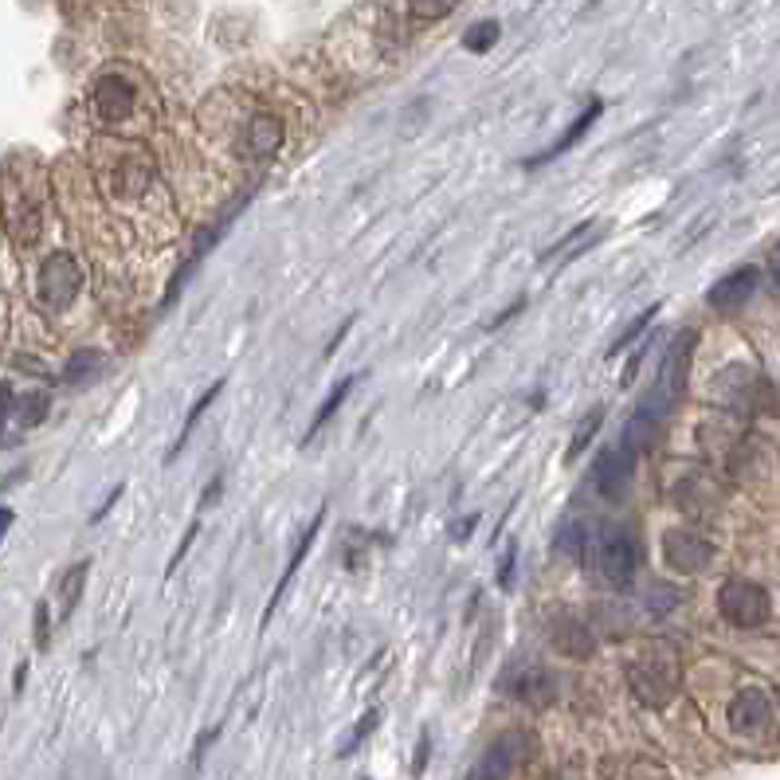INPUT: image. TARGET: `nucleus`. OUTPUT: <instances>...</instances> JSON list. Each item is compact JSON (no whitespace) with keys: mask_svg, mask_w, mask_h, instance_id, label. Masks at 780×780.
<instances>
[{"mask_svg":"<svg viewBox=\"0 0 780 780\" xmlns=\"http://www.w3.org/2000/svg\"><path fill=\"white\" fill-rule=\"evenodd\" d=\"M691 353H694V330H683L671 345H667V357H663V365H659V377H655V385L647 389L644 404L635 409L639 416H647L651 424H659V428H663V419L674 412V404L683 400L686 373H691Z\"/></svg>","mask_w":780,"mask_h":780,"instance_id":"1","label":"nucleus"},{"mask_svg":"<svg viewBox=\"0 0 780 780\" xmlns=\"http://www.w3.org/2000/svg\"><path fill=\"white\" fill-rule=\"evenodd\" d=\"M718 612H722L726 624L753 632V627L769 624L772 616V600L761 585H753L745 576H730L722 588H718Z\"/></svg>","mask_w":780,"mask_h":780,"instance_id":"2","label":"nucleus"},{"mask_svg":"<svg viewBox=\"0 0 780 780\" xmlns=\"http://www.w3.org/2000/svg\"><path fill=\"white\" fill-rule=\"evenodd\" d=\"M639 561H644V546L639 537L627 526H608L600 534V546H596V569L605 573L608 585L627 588L639 573Z\"/></svg>","mask_w":780,"mask_h":780,"instance_id":"3","label":"nucleus"},{"mask_svg":"<svg viewBox=\"0 0 780 780\" xmlns=\"http://www.w3.org/2000/svg\"><path fill=\"white\" fill-rule=\"evenodd\" d=\"M674 686H679V663L671 659V651H647L635 659L632 667V691L639 703L647 706H667L674 698Z\"/></svg>","mask_w":780,"mask_h":780,"instance_id":"4","label":"nucleus"},{"mask_svg":"<svg viewBox=\"0 0 780 780\" xmlns=\"http://www.w3.org/2000/svg\"><path fill=\"white\" fill-rule=\"evenodd\" d=\"M78 287H83V271L78 264L71 259L68 252H51L44 264H39V303L51 306V310H68L75 303Z\"/></svg>","mask_w":780,"mask_h":780,"instance_id":"5","label":"nucleus"},{"mask_svg":"<svg viewBox=\"0 0 780 780\" xmlns=\"http://www.w3.org/2000/svg\"><path fill=\"white\" fill-rule=\"evenodd\" d=\"M777 722V698L765 686H742L730 703V730L742 738H761Z\"/></svg>","mask_w":780,"mask_h":780,"instance_id":"6","label":"nucleus"},{"mask_svg":"<svg viewBox=\"0 0 780 780\" xmlns=\"http://www.w3.org/2000/svg\"><path fill=\"white\" fill-rule=\"evenodd\" d=\"M663 561L674 573H703L714 561V546L698 529H671L663 537Z\"/></svg>","mask_w":780,"mask_h":780,"instance_id":"7","label":"nucleus"},{"mask_svg":"<svg viewBox=\"0 0 780 780\" xmlns=\"http://www.w3.org/2000/svg\"><path fill=\"white\" fill-rule=\"evenodd\" d=\"M635 463H639V455H635L632 448H624V443L616 439L612 448H605V451H600V459H596L593 487L600 490L605 498L624 495V487L632 483V475H635Z\"/></svg>","mask_w":780,"mask_h":780,"instance_id":"8","label":"nucleus"},{"mask_svg":"<svg viewBox=\"0 0 780 780\" xmlns=\"http://www.w3.org/2000/svg\"><path fill=\"white\" fill-rule=\"evenodd\" d=\"M757 283H761V271H757V267H742V271L718 279V283L710 287V294H706V303H710V310H722V314L742 310L753 298V291H757Z\"/></svg>","mask_w":780,"mask_h":780,"instance_id":"9","label":"nucleus"},{"mask_svg":"<svg viewBox=\"0 0 780 780\" xmlns=\"http://www.w3.org/2000/svg\"><path fill=\"white\" fill-rule=\"evenodd\" d=\"M522 745H529V738H522V733H510V738L495 742L483 753V761L467 772V780H507L522 761Z\"/></svg>","mask_w":780,"mask_h":780,"instance_id":"10","label":"nucleus"},{"mask_svg":"<svg viewBox=\"0 0 780 780\" xmlns=\"http://www.w3.org/2000/svg\"><path fill=\"white\" fill-rule=\"evenodd\" d=\"M600 114H605V102H588V110H585V114L576 118L573 126H569L565 134L557 137V142L546 149V154L529 157V161H526V169H537V166H546V161H557V157H561V154H569V149H573L576 142H581V137L588 134V130H593V122H596V118H600Z\"/></svg>","mask_w":780,"mask_h":780,"instance_id":"11","label":"nucleus"},{"mask_svg":"<svg viewBox=\"0 0 780 780\" xmlns=\"http://www.w3.org/2000/svg\"><path fill=\"white\" fill-rule=\"evenodd\" d=\"M322 522H326V510H318V514L310 517V526L303 529V537H298V546H294V553H291V561H287V573L279 576V585H275V593H271V600H267V616L264 620H271V612L279 608V600H283V593H287V585H291V576L298 573V565H303V557H306V549H310V541H314V534L322 529Z\"/></svg>","mask_w":780,"mask_h":780,"instance_id":"12","label":"nucleus"},{"mask_svg":"<svg viewBox=\"0 0 780 780\" xmlns=\"http://www.w3.org/2000/svg\"><path fill=\"white\" fill-rule=\"evenodd\" d=\"M95 102H98V114L107 118V122H118V118L134 107V90H130L122 78H102L95 90Z\"/></svg>","mask_w":780,"mask_h":780,"instance_id":"13","label":"nucleus"},{"mask_svg":"<svg viewBox=\"0 0 780 780\" xmlns=\"http://www.w3.org/2000/svg\"><path fill=\"white\" fill-rule=\"evenodd\" d=\"M279 146H283V122L271 114L255 118L252 130H247V149H252V157H271Z\"/></svg>","mask_w":780,"mask_h":780,"instance_id":"14","label":"nucleus"},{"mask_svg":"<svg viewBox=\"0 0 780 780\" xmlns=\"http://www.w3.org/2000/svg\"><path fill=\"white\" fill-rule=\"evenodd\" d=\"M365 381V373H353V377H345L342 385H333V392L330 397H326V404L322 409H318V416L310 419V428H306V443H310V439H318V431H322V424H330L333 416H338V409H342L345 404V397H350L353 389H357V385Z\"/></svg>","mask_w":780,"mask_h":780,"instance_id":"15","label":"nucleus"},{"mask_svg":"<svg viewBox=\"0 0 780 780\" xmlns=\"http://www.w3.org/2000/svg\"><path fill=\"white\" fill-rule=\"evenodd\" d=\"M87 573H90V561H75V565L63 573V581H59V620H68V616L75 612L83 585H87Z\"/></svg>","mask_w":780,"mask_h":780,"instance_id":"16","label":"nucleus"},{"mask_svg":"<svg viewBox=\"0 0 780 780\" xmlns=\"http://www.w3.org/2000/svg\"><path fill=\"white\" fill-rule=\"evenodd\" d=\"M553 553L561 557V561H585V553H588V529L581 526V522H565V526L557 529Z\"/></svg>","mask_w":780,"mask_h":780,"instance_id":"17","label":"nucleus"},{"mask_svg":"<svg viewBox=\"0 0 780 780\" xmlns=\"http://www.w3.org/2000/svg\"><path fill=\"white\" fill-rule=\"evenodd\" d=\"M220 389H224V381H216V385H208V392L200 400H196L193 404V412H188L185 416V428H181V436H176V443H173V451H169V455H181V448H185L188 439H193V428H196V419L205 416L208 412V404H212L216 397H220Z\"/></svg>","mask_w":780,"mask_h":780,"instance_id":"18","label":"nucleus"},{"mask_svg":"<svg viewBox=\"0 0 780 780\" xmlns=\"http://www.w3.org/2000/svg\"><path fill=\"white\" fill-rule=\"evenodd\" d=\"M95 369H102V353L95 350H78L75 357L68 362V373H63V381L68 385H83L95 377Z\"/></svg>","mask_w":780,"mask_h":780,"instance_id":"19","label":"nucleus"},{"mask_svg":"<svg viewBox=\"0 0 780 780\" xmlns=\"http://www.w3.org/2000/svg\"><path fill=\"white\" fill-rule=\"evenodd\" d=\"M605 404H596L593 412H588L585 419H581V428H576V439L573 443H569V463H573L576 455H581V451L588 448V443H593V436H596V428H600V424H605Z\"/></svg>","mask_w":780,"mask_h":780,"instance_id":"20","label":"nucleus"},{"mask_svg":"<svg viewBox=\"0 0 780 780\" xmlns=\"http://www.w3.org/2000/svg\"><path fill=\"white\" fill-rule=\"evenodd\" d=\"M498 36H502V28H498L495 20H483V24H475V28H471L467 36H463V48H467V51H478V56H483V51L495 48Z\"/></svg>","mask_w":780,"mask_h":780,"instance_id":"21","label":"nucleus"},{"mask_svg":"<svg viewBox=\"0 0 780 780\" xmlns=\"http://www.w3.org/2000/svg\"><path fill=\"white\" fill-rule=\"evenodd\" d=\"M48 416V392H32V397H24L16 404V419L20 428H36L39 419Z\"/></svg>","mask_w":780,"mask_h":780,"instance_id":"22","label":"nucleus"},{"mask_svg":"<svg viewBox=\"0 0 780 780\" xmlns=\"http://www.w3.org/2000/svg\"><path fill=\"white\" fill-rule=\"evenodd\" d=\"M655 314H659V306H647V310H644V314H639V318H635V322H632V326H627V330H624V333H620V342H616V345H612V353L627 350V345H632V342H635V338H644V330H647V326H651V322H655Z\"/></svg>","mask_w":780,"mask_h":780,"instance_id":"23","label":"nucleus"},{"mask_svg":"<svg viewBox=\"0 0 780 780\" xmlns=\"http://www.w3.org/2000/svg\"><path fill=\"white\" fill-rule=\"evenodd\" d=\"M377 718H381V714H377V710H369V714H365V718H362V726H357V730H353L350 738H345V742H342V757H345V753H353V749H357V745L365 742V738H369V733H373V726H377Z\"/></svg>","mask_w":780,"mask_h":780,"instance_id":"24","label":"nucleus"},{"mask_svg":"<svg viewBox=\"0 0 780 780\" xmlns=\"http://www.w3.org/2000/svg\"><path fill=\"white\" fill-rule=\"evenodd\" d=\"M412 20H443L455 12V4H412Z\"/></svg>","mask_w":780,"mask_h":780,"instance_id":"25","label":"nucleus"},{"mask_svg":"<svg viewBox=\"0 0 780 780\" xmlns=\"http://www.w3.org/2000/svg\"><path fill=\"white\" fill-rule=\"evenodd\" d=\"M36 647H39V651L48 647V605L36 608Z\"/></svg>","mask_w":780,"mask_h":780,"instance_id":"26","label":"nucleus"},{"mask_svg":"<svg viewBox=\"0 0 780 780\" xmlns=\"http://www.w3.org/2000/svg\"><path fill=\"white\" fill-rule=\"evenodd\" d=\"M510 581H514V546H510V553L502 557V565H498V585L507 588Z\"/></svg>","mask_w":780,"mask_h":780,"instance_id":"27","label":"nucleus"},{"mask_svg":"<svg viewBox=\"0 0 780 780\" xmlns=\"http://www.w3.org/2000/svg\"><path fill=\"white\" fill-rule=\"evenodd\" d=\"M12 412V389L9 385H0V424H4V416Z\"/></svg>","mask_w":780,"mask_h":780,"instance_id":"28","label":"nucleus"},{"mask_svg":"<svg viewBox=\"0 0 780 780\" xmlns=\"http://www.w3.org/2000/svg\"><path fill=\"white\" fill-rule=\"evenodd\" d=\"M12 522H16V514H12L9 507H0V541H4V534H9Z\"/></svg>","mask_w":780,"mask_h":780,"instance_id":"29","label":"nucleus"}]
</instances>
